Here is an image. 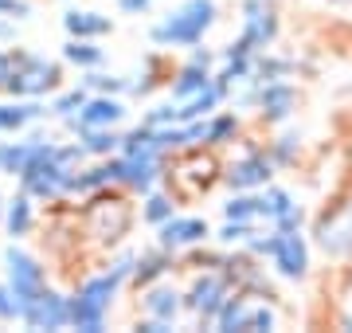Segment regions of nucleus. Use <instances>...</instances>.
<instances>
[{"label": "nucleus", "mask_w": 352, "mask_h": 333, "mask_svg": "<svg viewBox=\"0 0 352 333\" xmlns=\"http://www.w3.org/2000/svg\"><path fill=\"white\" fill-rule=\"evenodd\" d=\"M82 161H90L87 149L75 141H55L51 145V153H43L36 165L28 169L24 177H20V189L32 193L36 200L43 204H59L67 196H78V169Z\"/></svg>", "instance_id": "nucleus-1"}, {"label": "nucleus", "mask_w": 352, "mask_h": 333, "mask_svg": "<svg viewBox=\"0 0 352 333\" xmlns=\"http://www.w3.org/2000/svg\"><path fill=\"white\" fill-rule=\"evenodd\" d=\"M243 251H251L263 263H270V270L286 282H305L309 267H314V247H309L302 228H266Z\"/></svg>", "instance_id": "nucleus-2"}, {"label": "nucleus", "mask_w": 352, "mask_h": 333, "mask_svg": "<svg viewBox=\"0 0 352 333\" xmlns=\"http://www.w3.org/2000/svg\"><path fill=\"white\" fill-rule=\"evenodd\" d=\"M126 279L118 270H102V275H87L71 290V330L78 333H102L106 321H110L113 306H118V294H122Z\"/></svg>", "instance_id": "nucleus-3"}, {"label": "nucleus", "mask_w": 352, "mask_h": 333, "mask_svg": "<svg viewBox=\"0 0 352 333\" xmlns=\"http://www.w3.org/2000/svg\"><path fill=\"white\" fill-rule=\"evenodd\" d=\"M215 20H219L215 0H184L149 28V39L157 47H196L215 28Z\"/></svg>", "instance_id": "nucleus-4"}, {"label": "nucleus", "mask_w": 352, "mask_h": 333, "mask_svg": "<svg viewBox=\"0 0 352 333\" xmlns=\"http://www.w3.org/2000/svg\"><path fill=\"white\" fill-rule=\"evenodd\" d=\"M215 330L219 333H270V330H278L274 294H266V290H235L223 302V310H219Z\"/></svg>", "instance_id": "nucleus-5"}, {"label": "nucleus", "mask_w": 352, "mask_h": 333, "mask_svg": "<svg viewBox=\"0 0 352 333\" xmlns=\"http://www.w3.org/2000/svg\"><path fill=\"white\" fill-rule=\"evenodd\" d=\"M235 290H239V286L231 282V275H227V267H223V259H215L212 267L196 270V275H192V282L184 286V314H192L200 325H215V318H219L223 302L235 294Z\"/></svg>", "instance_id": "nucleus-6"}, {"label": "nucleus", "mask_w": 352, "mask_h": 333, "mask_svg": "<svg viewBox=\"0 0 352 333\" xmlns=\"http://www.w3.org/2000/svg\"><path fill=\"white\" fill-rule=\"evenodd\" d=\"M59 87H63L59 59H47V55H39V52L16 47V71H12V83H8L12 98H43L47 103Z\"/></svg>", "instance_id": "nucleus-7"}, {"label": "nucleus", "mask_w": 352, "mask_h": 333, "mask_svg": "<svg viewBox=\"0 0 352 333\" xmlns=\"http://www.w3.org/2000/svg\"><path fill=\"white\" fill-rule=\"evenodd\" d=\"M278 32H282V20H278V8L270 0H243V28L227 47L247 55H263L278 43Z\"/></svg>", "instance_id": "nucleus-8"}, {"label": "nucleus", "mask_w": 352, "mask_h": 333, "mask_svg": "<svg viewBox=\"0 0 352 333\" xmlns=\"http://www.w3.org/2000/svg\"><path fill=\"white\" fill-rule=\"evenodd\" d=\"M0 263H4V282L12 286L16 302H20V310L32 302V298L47 286V267L39 263L32 251H24L20 247V239H12V244L0 251Z\"/></svg>", "instance_id": "nucleus-9"}, {"label": "nucleus", "mask_w": 352, "mask_h": 333, "mask_svg": "<svg viewBox=\"0 0 352 333\" xmlns=\"http://www.w3.org/2000/svg\"><path fill=\"white\" fill-rule=\"evenodd\" d=\"M274 173H278V165H274V157H270V149L247 145L239 157H231L223 165L219 180H223L231 193H258V189H266L274 180Z\"/></svg>", "instance_id": "nucleus-10"}, {"label": "nucleus", "mask_w": 352, "mask_h": 333, "mask_svg": "<svg viewBox=\"0 0 352 333\" xmlns=\"http://www.w3.org/2000/svg\"><path fill=\"white\" fill-rule=\"evenodd\" d=\"M314 247L325 251L329 259H352V200H340L317 216Z\"/></svg>", "instance_id": "nucleus-11"}, {"label": "nucleus", "mask_w": 352, "mask_h": 333, "mask_svg": "<svg viewBox=\"0 0 352 333\" xmlns=\"http://www.w3.org/2000/svg\"><path fill=\"white\" fill-rule=\"evenodd\" d=\"M113 173H118V184L122 189H133V193H149L157 189L164 177H168V157L157 153H113Z\"/></svg>", "instance_id": "nucleus-12"}, {"label": "nucleus", "mask_w": 352, "mask_h": 333, "mask_svg": "<svg viewBox=\"0 0 352 333\" xmlns=\"http://www.w3.org/2000/svg\"><path fill=\"white\" fill-rule=\"evenodd\" d=\"M20 321L28 330H71V294L55 290V286H43L24 310H20Z\"/></svg>", "instance_id": "nucleus-13"}, {"label": "nucleus", "mask_w": 352, "mask_h": 333, "mask_svg": "<svg viewBox=\"0 0 352 333\" xmlns=\"http://www.w3.org/2000/svg\"><path fill=\"white\" fill-rule=\"evenodd\" d=\"M129 118V106L122 94H90L82 110L71 122H63L71 133H87V129H118Z\"/></svg>", "instance_id": "nucleus-14"}, {"label": "nucleus", "mask_w": 352, "mask_h": 333, "mask_svg": "<svg viewBox=\"0 0 352 333\" xmlns=\"http://www.w3.org/2000/svg\"><path fill=\"white\" fill-rule=\"evenodd\" d=\"M87 212H98L102 216V228L87 231L90 239H98V244L113 247V244H122L129 235V228H133V208H129V200H122V196H102L94 193V200H90Z\"/></svg>", "instance_id": "nucleus-15"}, {"label": "nucleus", "mask_w": 352, "mask_h": 333, "mask_svg": "<svg viewBox=\"0 0 352 333\" xmlns=\"http://www.w3.org/2000/svg\"><path fill=\"white\" fill-rule=\"evenodd\" d=\"M254 114L266 126H286L289 118L298 114V87L289 78H270L258 87V98H254Z\"/></svg>", "instance_id": "nucleus-16"}, {"label": "nucleus", "mask_w": 352, "mask_h": 333, "mask_svg": "<svg viewBox=\"0 0 352 333\" xmlns=\"http://www.w3.org/2000/svg\"><path fill=\"white\" fill-rule=\"evenodd\" d=\"M212 235L215 231L204 216H180V212H176V216H168L161 228H157V244L176 255V251H192V247L208 244Z\"/></svg>", "instance_id": "nucleus-17"}, {"label": "nucleus", "mask_w": 352, "mask_h": 333, "mask_svg": "<svg viewBox=\"0 0 352 333\" xmlns=\"http://www.w3.org/2000/svg\"><path fill=\"white\" fill-rule=\"evenodd\" d=\"M180 314H184V290L180 286H173L168 279L145 286V294H141V318L173 330L176 321H180Z\"/></svg>", "instance_id": "nucleus-18"}, {"label": "nucleus", "mask_w": 352, "mask_h": 333, "mask_svg": "<svg viewBox=\"0 0 352 333\" xmlns=\"http://www.w3.org/2000/svg\"><path fill=\"white\" fill-rule=\"evenodd\" d=\"M43 118H51V106L43 103V98H12V94H4V98H0V138L28 133V129H36Z\"/></svg>", "instance_id": "nucleus-19"}, {"label": "nucleus", "mask_w": 352, "mask_h": 333, "mask_svg": "<svg viewBox=\"0 0 352 333\" xmlns=\"http://www.w3.org/2000/svg\"><path fill=\"white\" fill-rule=\"evenodd\" d=\"M263 196H266V219H270V228H302L305 224V208L289 189L270 180L263 189Z\"/></svg>", "instance_id": "nucleus-20"}, {"label": "nucleus", "mask_w": 352, "mask_h": 333, "mask_svg": "<svg viewBox=\"0 0 352 333\" xmlns=\"http://www.w3.org/2000/svg\"><path fill=\"white\" fill-rule=\"evenodd\" d=\"M63 32L71 39H102L113 32V20L94 8H67L63 12Z\"/></svg>", "instance_id": "nucleus-21"}, {"label": "nucleus", "mask_w": 352, "mask_h": 333, "mask_svg": "<svg viewBox=\"0 0 352 333\" xmlns=\"http://www.w3.org/2000/svg\"><path fill=\"white\" fill-rule=\"evenodd\" d=\"M212 83H215L212 67L184 63L173 78H168V98H173V103H188V98H196V94H200V90H208Z\"/></svg>", "instance_id": "nucleus-22"}, {"label": "nucleus", "mask_w": 352, "mask_h": 333, "mask_svg": "<svg viewBox=\"0 0 352 333\" xmlns=\"http://www.w3.org/2000/svg\"><path fill=\"white\" fill-rule=\"evenodd\" d=\"M0 224H4V231L12 235V239H24V235H32V228H36V196L32 193H20L4 204V216H0Z\"/></svg>", "instance_id": "nucleus-23"}, {"label": "nucleus", "mask_w": 352, "mask_h": 333, "mask_svg": "<svg viewBox=\"0 0 352 333\" xmlns=\"http://www.w3.org/2000/svg\"><path fill=\"white\" fill-rule=\"evenodd\" d=\"M223 219H235V224H254V228H270L263 189H258V193H231V200L223 204Z\"/></svg>", "instance_id": "nucleus-24"}, {"label": "nucleus", "mask_w": 352, "mask_h": 333, "mask_svg": "<svg viewBox=\"0 0 352 333\" xmlns=\"http://www.w3.org/2000/svg\"><path fill=\"white\" fill-rule=\"evenodd\" d=\"M173 270V251H164L161 244L153 247V251H138V263H133V286L138 290H145V286H153V282H161L164 275Z\"/></svg>", "instance_id": "nucleus-25"}, {"label": "nucleus", "mask_w": 352, "mask_h": 333, "mask_svg": "<svg viewBox=\"0 0 352 333\" xmlns=\"http://www.w3.org/2000/svg\"><path fill=\"white\" fill-rule=\"evenodd\" d=\"M243 133V122L235 110H215V114L204 118V149H219V145H231V141Z\"/></svg>", "instance_id": "nucleus-26"}, {"label": "nucleus", "mask_w": 352, "mask_h": 333, "mask_svg": "<svg viewBox=\"0 0 352 333\" xmlns=\"http://www.w3.org/2000/svg\"><path fill=\"white\" fill-rule=\"evenodd\" d=\"M63 63L78 67V71H98V67H106V47H98V39H71L67 36Z\"/></svg>", "instance_id": "nucleus-27"}, {"label": "nucleus", "mask_w": 352, "mask_h": 333, "mask_svg": "<svg viewBox=\"0 0 352 333\" xmlns=\"http://www.w3.org/2000/svg\"><path fill=\"white\" fill-rule=\"evenodd\" d=\"M168 216H176V200L168 193H161V184H157V189H149L145 200H141V219H145L149 228H161Z\"/></svg>", "instance_id": "nucleus-28"}, {"label": "nucleus", "mask_w": 352, "mask_h": 333, "mask_svg": "<svg viewBox=\"0 0 352 333\" xmlns=\"http://www.w3.org/2000/svg\"><path fill=\"white\" fill-rule=\"evenodd\" d=\"M75 138L87 149V157H113L122 149V133L118 129H87V133H75Z\"/></svg>", "instance_id": "nucleus-29"}, {"label": "nucleus", "mask_w": 352, "mask_h": 333, "mask_svg": "<svg viewBox=\"0 0 352 333\" xmlns=\"http://www.w3.org/2000/svg\"><path fill=\"white\" fill-rule=\"evenodd\" d=\"M90 98V90L82 87V83H78V87H71V90H55V94H51V118H59V122H71V118L78 114V110H82V103H87Z\"/></svg>", "instance_id": "nucleus-30"}, {"label": "nucleus", "mask_w": 352, "mask_h": 333, "mask_svg": "<svg viewBox=\"0 0 352 333\" xmlns=\"http://www.w3.org/2000/svg\"><path fill=\"white\" fill-rule=\"evenodd\" d=\"M82 87L90 94H129V78L126 75H102V67H98V71H87L82 75Z\"/></svg>", "instance_id": "nucleus-31"}, {"label": "nucleus", "mask_w": 352, "mask_h": 333, "mask_svg": "<svg viewBox=\"0 0 352 333\" xmlns=\"http://www.w3.org/2000/svg\"><path fill=\"white\" fill-rule=\"evenodd\" d=\"M266 149H270V157H274L278 169H289L294 161H298V153H302V138H298V133H278Z\"/></svg>", "instance_id": "nucleus-32"}, {"label": "nucleus", "mask_w": 352, "mask_h": 333, "mask_svg": "<svg viewBox=\"0 0 352 333\" xmlns=\"http://www.w3.org/2000/svg\"><path fill=\"white\" fill-rule=\"evenodd\" d=\"M0 321H20V302L8 282H0Z\"/></svg>", "instance_id": "nucleus-33"}, {"label": "nucleus", "mask_w": 352, "mask_h": 333, "mask_svg": "<svg viewBox=\"0 0 352 333\" xmlns=\"http://www.w3.org/2000/svg\"><path fill=\"white\" fill-rule=\"evenodd\" d=\"M0 16H8V20H28V16H32V4H28V0H0Z\"/></svg>", "instance_id": "nucleus-34"}, {"label": "nucleus", "mask_w": 352, "mask_h": 333, "mask_svg": "<svg viewBox=\"0 0 352 333\" xmlns=\"http://www.w3.org/2000/svg\"><path fill=\"white\" fill-rule=\"evenodd\" d=\"M12 71H16V47H12V52H0V94H8Z\"/></svg>", "instance_id": "nucleus-35"}, {"label": "nucleus", "mask_w": 352, "mask_h": 333, "mask_svg": "<svg viewBox=\"0 0 352 333\" xmlns=\"http://www.w3.org/2000/svg\"><path fill=\"white\" fill-rule=\"evenodd\" d=\"M149 8H153V0H118V12L122 16H141Z\"/></svg>", "instance_id": "nucleus-36"}, {"label": "nucleus", "mask_w": 352, "mask_h": 333, "mask_svg": "<svg viewBox=\"0 0 352 333\" xmlns=\"http://www.w3.org/2000/svg\"><path fill=\"white\" fill-rule=\"evenodd\" d=\"M16 36V28H12V20L8 16H0V43H8V39Z\"/></svg>", "instance_id": "nucleus-37"}, {"label": "nucleus", "mask_w": 352, "mask_h": 333, "mask_svg": "<svg viewBox=\"0 0 352 333\" xmlns=\"http://www.w3.org/2000/svg\"><path fill=\"white\" fill-rule=\"evenodd\" d=\"M340 325H344V330H352V318H340Z\"/></svg>", "instance_id": "nucleus-38"}, {"label": "nucleus", "mask_w": 352, "mask_h": 333, "mask_svg": "<svg viewBox=\"0 0 352 333\" xmlns=\"http://www.w3.org/2000/svg\"><path fill=\"white\" fill-rule=\"evenodd\" d=\"M4 204H8V200H4V193H0V216H4Z\"/></svg>", "instance_id": "nucleus-39"}, {"label": "nucleus", "mask_w": 352, "mask_h": 333, "mask_svg": "<svg viewBox=\"0 0 352 333\" xmlns=\"http://www.w3.org/2000/svg\"><path fill=\"white\" fill-rule=\"evenodd\" d=\"M333 4H344V0H333Z\"/></svg>", "instance_id": "nucleus-40"}]
</instances>
